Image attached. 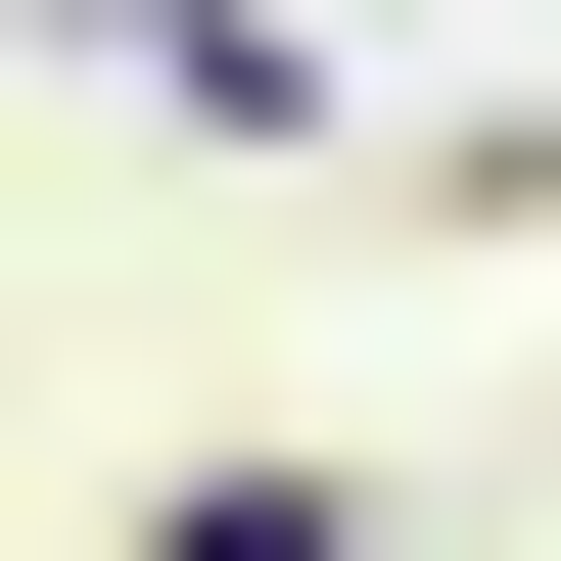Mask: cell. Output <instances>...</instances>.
I'll return each mask as SVG.
<instances>
[{"label":"cell","mask_w":561,"mask_h":561,"mask_svg":"<svg viewBox=\"0 0 561 561\" xmlns=\"http://www.w3.org/2000/svg\"><path fill=\"white\" fill-rule=\"evenodd\" d=\"M140 561H375V468H280V421H234V468H140Z\"/></svg>","instance_id":"6da1fadb"}]
</instances>
